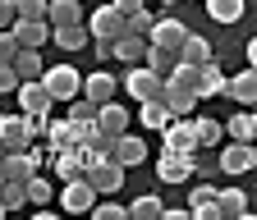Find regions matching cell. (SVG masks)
Listing matches in <instances>:
<instances>
[{"mask_svg":"<svg viewBox=\"0 0 257 220\" xmlns=\"http://www.w3.org/2000/svg\"><path fill=\"white\" fill-rule=\"evenodd\" d=\"M124 92H128V101H156L161 92H166V78H161L152 65H128V74L119 78Z\"/></svg>","mask_w":257,"mask_h":220,"instance_id":"6da1fadb","label":"cell"},{"mask_svg":"<svg viewBox=\"0 0 257 220\" xmlns=\"http://www.w3.org/2000/svg\"><path fill=\"white\" fill-rule=\"evenodd\" d=\"M96 197H101V193H96V183H92L87 174H78V179H69V183L60 188V211H69V215H87V211L96 206Z\"/></svg>","mask_w":257,"mask_h":220,"instance_id":"7a4b0ae2","label":"cell"},{"mask_svg":"<svg viewBox=\"0 0 257 220\" xmlns=\"http://www.w3.org/2000/svg\"><path fill=\"white\" fill-rule=\"evenodd\" d=\"M42 83L51 87L55 101H74V97H83V74H78L74 65H55V69H46Z\"/></svg>","mask_w":257,"mask_h":220,"instance_id":"3957f363","label":"cell"},{"mask_svg":"<svg viewBox=\"0 0 257 220\" xmlns=\"http://www.w3.org/2000/svg\"><path fill=\"white\" fill-rule=\"evenodd\" d=\"M32 138H37V129H32V115H0V142H5L10 151H28Z\"/></svg>","mask_w":257,"mask_h":220,"instance_id":"277c9868","label":"cell"},{"mask_svg":"<svg viewBox=\"0 0 257 220\" xmlns=\"http://www.w3.org/2000/svg\"><path fill=\"white\" fill-rule=\"evenodd\" d=\"M19 110H23V115H51V110H55L51 87H46L42 78H23V83H19Z\"/></svg>","mask_w":257,"mask_h":220,"instance_id":"5b68a950","label":"cell"},{"mask_svg":"<svg viewBox=\"0 0 257 220\" xmlns=\"http://www.w3.org/2000/svg\"><path fill=\"white\" fill-rule=\"evenodd\" d=\"M161 138H166V147L161 151H179V156H198V129H193V119H170L166 129H161Z\"/></svg>","mask_w":257,"mask_h":220,"instance_id":"8992f818","label":"cell"},{"mask_svg":"<svg viewBox=\"0 0 257 220\" xmlns=\"http://www.w3.org/2000/svg\"><path fill=\"white\" fill-rule=\"evenodd\" d=\"M193 170H198V156H179V151H161V161H156V179L161 183H188Z\"/></svg>","mask_w":257,"mask_h":220,"instance_id":"52a82bcc","label":"cell"},{"mask_svg":"<svg viewBox=\"0 0 257 220\" xmlns=\"http://www.w3.org/2000/svg\"><path fill=\"white\" fill-rule=\"evenodd\" d=\"M220 170L225 174H248V170H257V142H234L230 138V147L220 151Z\"/></svg>","mask_w":257,"mask_h":220,"instance_id":"ba28073f","label":"cell"},{"mask_svg":"<svg viewBox=\"0 0 257 220\" xmlns=\"http://www.w3.org/2000/svg\"><path fill=\"white\" fill-rule=\"evenodd\" d=\"M87 33L92 37H119L124 33V10L115 5V0H110V5H96L92 19H87Z\"/></svg>","mask_w":257,"mask_h":220,"instance_id":"9c48e42d","label":"cell"},{"mask_svg":"<svg viewBox=\"0 0 257 220\" xmlns=\"http://www.w3.org/2000/svg\"><path fill=\"white\" fill-rule=\"evenodd\" d=\"M87 179L96 183V193H101V197H110V193L124 188V165L115 161V156H110V161H96V165H87Z\"/></svg>","mask_w":257,"mask_h":220,"instance_id":"30bf717a","label":"cell"},{"mask_svg":"<svg viewBox=\"0 0 257 220\" xmlns=\"http://www.w3.org/2000/svg\"><path fill=\"white\" fill-rule=\"evenodd\" d=\"M188 211L198 215V220H225L220 215V188H211V183L188 188Z\"/></svg>","mask_w":257,"mask_h":220,"instance_id":"8fae6325","label":"cell"},{"mask_svg":"<svg viewBox=\"0 0 257 220\" xmlns=\"http://www.w3.org/2000/svg\"><path fill=\"white\" fill-rule=\"evenodd\" d=\"M83 97H87V101H96V106L115 101V97H119V78H115V74H106V69H92V74L83 78Z\"/></svg>","mask_w":257,"mask_h":220,"instance_id":"7c38bea8","label":"cell"},{"mask_svg":"<svg viewBox=\"0 0 257 220\" xmlns=\"http://www.w3.org/2000/svg\"><path fill=\"white\" fill-rule=\"evenodd\" d=\"M161 101L170 106V115H175V119H188V115H193V106H198V92L184 87V83H175V78H166V92H161Z\"/></svg>","mask_w":257,"mask_h":220,"instance_id":"4fadbf2b","label":"cell"},{"mask_svg":"<svg viewBox=\"0 0 257 220\" xmlns=\"http://www.w3.org/2000/svg\"><path fill=\"white\" fill-rule=\"evenodd\" d=\"M51 165H55V179L60 183H69V179L87 174V156H83V147H64V151L51 156Z\"/></svg>","mask_w":257,"mask_h":220,"instance_id":"5bb4252c","label":"cell"},{"mask_svg":"<svg viewBox=\"0 0 257 220\" xmlns=\"http://www.w3.org/2000/svg\"><path fill=\"white\" fill-rule=\"evenodd\" d=\"M225 97H230L234 106H257V69L248 65L243 74H234L230 83H225Z\"/></svg>","mask_w":257,"mask_h":220,"instance_id":"9a60e30c","label":"cell"},{"mask_svg":"<svg viewBox=\"0 0 257 220\" xmlns=\"http://www.w3.org/2000/svg\"><path fill=\"white\" fill-rule=\"evenodd\" d=\"M14 37H19V46L42 51V46L51 42V23H46V19H14Z\"/></svg>","mask_w":257,"mask_h":220,"instance_id":"2e32d148","label":"cell"},{"mask_svg":"<svg viewBox=\"0 0 257 220\" xmlns=\"http://www.w3.org/2000/svg\"><path fill=\"white\" fill-rule=\"evenodd\" d=\"M152 51V37H138V33H119L115 37V60H124V65H143Z\"/></svg>","mask_w":257,"mask_h":220,"instance_id":"e0dca14e","label":"cell"},{"mask_svg":"<svg viewBox=\"0 0 257 220\" xmlns=\"http://www.w3.org/2000/svg\"><path fill=\"white\" fill-rule=\"evenodd\" d=\"M152 42H156V46H170V51H184L188 28H184L179 19H156V23H152Z\"/></svg>","mask_w":257,"mask_h":220,"instance_id":"ac0fdd59","label":"cell"},{"mask_svg":"<svg viewBox=\"0 0 257 220\" xmlns=\"http://www.w3.org/2000/svg\"><path fill=\"white\" fill-rule=\"evenodd\" d=\"M64 147H78V129H74V119L64 115V119H51L46 124V151H64Z\"/></svg>","mask_w":257,"mask_h":220,"instance_id":"d6986e66","label":"cell"},{"mask_svg":"<svg viewBox=\"0 0 257 220\" xmlns=\"http://www.w3.org/2000/svg\"><path fill=\"white\" fill-rule=\"evenodd\" d=\"M46 23H51V28L87 23V14H83V0H51V5H46Z\"/></svg>","mask_w":257,"mask_h":220,"instance_id":"ffe728a7","label":"cell"},{"mask_svg":"<svg viewBox=\"0 0 257 220\" xmlns=\"http://www.w3.org/2000/svg\"><path fill=\"white\" fill-rule=\"evenodd\" d=\"M110 156H115V161H119L124 170H134V165H143V161H147V142H143V138H128V133H119Z\"/></svg>","mask_w":257,"mask_h":220,"instance_id":"44dd1931","label":"cell"},{"mask_svg":"<svg viewBox=\"0 0 257 220\" xmlns=\"http://www.w3.org/2000/svg\"><path fill=\"white\" fill-rule=\"evenodd\" d=\"M225 133H230L234 142H257V110H234L230 119H225Z\"/></svg>","mask_w":257,"mask_h":220,"instance_id":"7402d4cb","label":"cell"},{"mask_svg":"<svg viewBox=\"0 0 257 220\" xmlns=\"http://www.w3.org/2000/svg\"><path fill=\"white\" fill-rule=\"evenodd\" d=\"M51 42L60 51H83L92 42V33H87V23H69V28H51Z\"/></svg>","mask_w":257,"mask_h":220,"instance_id":"603a6c76","label":"cell"},{"mask_svg":"<svg viewBox=\"0 0 257 220\" xmlns=\"http://www.w3.org/2000/svg\"><path fill=\"white\" fill-rule=\"evenodd\" d=\"M225 83H230V78L220 74V65H216V60H207V65H202V78H198V101L225 97Z\"/></svg>","mask_w":257,"mask_h":220,"instance_id":"cb8c5ba5","label":"cell"},{"mask_svg":"<svg viewBox=\"0 0 257 220\" xmlns=\"http://www.w3.org/2000/svg\"><path fill=\"white\" fill-rule=\"evenodd\" d=\"M138 119H143V129H156V133H161L175 115H170V106H166V101L156 97V101H138Z\"/></svg>","mask_w":257,"mask_h":220,"instance_id":"d4e9b609","label":"cell"},{"mask_svg":"<svg viewBox=\"0 0 257 220\" xmlns=\"http://www.w3.org/2000/svg\"><path fill=\"white\" fill-rule=\"evenodd\" d=\"M96 119H101V129H106L110 138H119V133H128V110H124L119 101H106L101 110H96Z\"/></svg>","mask_w":257,"mask_h":220,"instance_id":"484cf974","label":"cell"},{"mask_svg":"<svg viewBox=\"0 0 257 220\" xmlns=\"http://www.w3.org/2000/svg\"><path fill=\"white\" fill-rule=\"evenodd\" d=\"M220 215L225 220H243L248 215V193L243 188H220Z\"/></svg>","mask_w":257,"mask_h":220,"instance_id":"4316f807","label":"cell"},{"mask_svg":"<svg viewBox=\"0 0 257 220\" xmlns=\"http://www.w3.org/2000/svg\"><path fill=\"white\" fill-rule=\"evenodd\" d=\"M143 65H152L161 78H170V74H175V65H179V51H170V46H156V42H152V51H147V60H143Z\"/></svg>","mask_w":257,"mask_h":220,"instance_id":"83f0119b","label":"cell"},{"mask_svg":"<svg viewBox=\"0 0 257 220\" xmlns=\"http://www.w3.org/2000/svg\"><path fill=\"white\" fill-rule=\"evenodd\" d=\"M14 69H19V78H42V74H46V65H42V51L19 46V55H14Z\"/></svg>","mask_w":257,"mask_h":220,"instance_id":"f1b7e54d","label":"cell"},{"mask_svg":"<svg viewBox=\"0 0 257 220\" xmlns=\"http://www.w3.org/2000/svg\"><path fill=\"white\" fill-rule=\"evenodd\" d=\"M202 5L216 23H239L243 19V0H202Z\"/></svg>","mask_w":257,"mask_h":220,"instance_id":"f546056e","label":"cell"},{"mask_svg":"<svg viewBox=\"0 0 257 220\" xmlns=\"http://www.w3.org/2000/svg\"><path fill=\"white\" fill-rule=\"evenodd\" d=\"M179 60H188V65H207V60H211V42H207V37H198V33H188V42H184Z\"/></svg>","mask_w":257,"mask_h":220,"instance_id":"4dcf8cb0","label":"cell"},{"mask_svg":"<svg viewBox=\"0 0 257 220\" xmlns=\"http://www.w3.org/2000/svg\"><path fill=\"white\" fill-rule=\"evenodd\" d=\"M193 129H198V147H216V142L225 138V124H220V119H211V115L193 119Z\"/></svg>","mask_w":257,"mask_h":220,"instance_id":"1f68e13d","label":"cell"},{"mask_svg":"<svg viewBox=\"0 0 257 220\" xmlns=\"http://www.w3.org/2000/svg\"><path fill=\"white\" fill-rule=\"evenodd\" d=\"M128 215H134V220H161V215H166V206H161V197H138L134 206H128Z\"/></svg>","mask_w":257,"mask_h":220,"instance_id":"d6a6232c","label":"cell"},{"mask_svg":"<svg viewBox=\"0 0 257 220\" xmlns=\"http://www.w3.org/2000/svg\"><path fill=\"white\" fill-rule=\"evenodd\" d=\"M152 10L143 5V10H134V14H124V33H138V37H152Z\"/></svg>","mask_w":257,"mask_h":220,"instance_id":"836d02e7","label":"cell"},{"mask_svg":"<svg viewBox=\"0 0 257 220\" xmlns=\"http://www.w3.org/2000/svg\"><path fill=\"white\" fill-rule=\"evenodd\" d=\"M28 197L37 202V206H51V197H55V183H51V179H42V174H32V179H28Z\"/></svg>","mask_w":257,"mask_h":220,"instance_id":"e575fe53","label":"cell"},{"mask_svg":"<svg viewBox=\"0 0 257 220\" xmlns=\"http://www.w3.org/2000/svg\"><path fill=\"white\" fill-rule=\"evenodd\" d=\"M0 197H5V206L10 211H23L32 197H28V183H5V193H0Z\"/></svg>","mask_w":257,"mask_h":220,"instance_id":"d590c367","label":"cell"},{"mask_svg":"<svg viewBox=\"0 0 257 220\" xmlns=\"http://www.w3.org/2000/svg\"><path fill=\"white\" fill-rule=\"evenodd\" d=\"M128 215V206H119V202H96L92 206V220H124Z\"/></svg>","mask_w":257,"mask_h":220,"instance_id":"8d00e7d4","label":"cell"},{"mask_svg":"<svg viewBox=\"0 0 257 220\" xmlns=\"http://www.w3.org/2000/svg\"><path fill=\"white\" fill-rule=\"evenodd\" d=\"M19 83H23L19 69L10 65V60H0V97H5V92H19Z\"/></svg>","mask_w":257,"mask_h":220,"instance_id":"74e56055","label":"cell"},{"mask_svg":"<svg viewBox=\"0 0 257 220\" xmlns=\"http://www.w3.org/2000/svg\"><path fill=\"white\" fill-rule=\"evenodd\" d=\"M14 5H19V19H46L51 0H14Z\"/></svg>","mask_w":257,"mask_h":220,"instance_id":"f35d334b","label":"cell"},{"mask_svg":"<svg viewBox=\"0 0 257 220\" xmlns=\"http://www.w3.org/2000/svg\"><path fill=\"white\" fill-rule=\"evenodd\" d=\"M14 55H19V37H14V28H0V60H10V65H14Z\"/></svg>","mask_w":257,"mask_h":220,"instance_id":"ab89813d","label":"cell"},{"mask_svg":"<svg viewBox=\"0 0 257 220\" xmlns=\"http://www.w3.org/2000/svg\"><path fill=\"white\" fill-rule=\"evenodd\" d=\"M14 19H19V5L14 0H0V28H14Z\"/></svg>","mask_w":257,"mask_h":220,"instance_id":"60d3db41","label":"cell"},{"mask_svg":"<svg viewBox=\"0 0 257 220\" xmlns=\"http://www.w3.org/2000/svg\"><path fill=\"white\" fill-rule=\"evenodd\" d=\"M188 215H193L188 206H166V215H161V220H188Z\"/></svg>","mask_w":257,"mask_h":220,"instance_id":"b9f144b4","label":"cell"},{"mask_svg":"<svg viewBox=\"0 0 257 220\" xmlns=\"http://www.w3.org/2000/svg\"><path fill=\"white\" fill-rule=\"evenodd\" d=\"M115 5H119L124 14H134V10H143V0H115Z\"/></svg>","mask_w":257,"mask_h":220,"instance_id":"7bdbcfd3","label":"cell"},{"mask_svg":"<svg viewBox=\"0 0 257 220\" xmlns=\"http://www.w3.org/2000/svg\"><path fill=\"white\" fill-rule=\"evenodd\" d=\"M248 65H252V69H257V37H252V42H248Z\"/></svg>","mask_w":257,"mask_h":220,"instance_id":"ee69618b","label":"cell"},{"mask_svg":"<svg viewBox=\"0 0 257 220\" xmlns=\"http://www.w3.org/2000/svg\"><path fill=\"white\" fill-rule=\"evenodd\" d=\"M5 156H10V147H5V142H0V161H5Z\"/></svg>","mask_w":257,"mask_h":220,"instance_id":"f6af8a7d","label":"cell"},{"mask_svg":"<svg viewBox=\"0 0 257 220\" xmlns=\"http://www.w3.org/2000/svg\"><path fill=\"white\" fill-rule=\"evenodd\" d=\"M0 215H10V206H5V197H0Z\"/></svg>","mask_w":257,"mask_h":220,"instance_id":"bcb514c9","label":"cell"},{"mask_svg":"<svg viewBox=\"0 0 257 220\" xmlns=\"http://www.w3.org/2000/svg\"><path fill=\"white\" fill-rule=\"evenodd\" d=\"M161 5H175V0H161Z\"/></svg>","mask_w":257,"mask_h":220,"instance_id":"7dc6e473","label":"cell"},{"mask_svg":"<svg viewBox=\"0 0 257 220\" xmlns=\"http://www.w3.org/2000/svg\"><path fill=\"white\" fill-rule=\"evenodd\" d=\"M198 5H202V0H198Z\"/></svg>","mask_w":257,"mask_h":220,"instance_id":"c3c4849f","label":"cell"},{"mask_svg":"<svg viewBox=\"0 0 257 220\" xmlns=\"http://www.w3.org/2000/svg\"><path fill=\"white\" fill-rule=\"evenodd\" d=\"M252 110H257V106H252Z\"/></svg>","mask_w":257,"mask_h":220,"instance_id":"681fc988","label":"cell"}]
</instances>
